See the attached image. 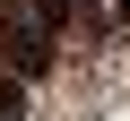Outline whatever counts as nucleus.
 Segmentation results:
<instances>
[{"mask_svg": "<svg viewBox=\"0 0 130 121\" xmlns=\"http://www.w3.org/2000/svg\"><path fill=\"white\" fill-rule=\"evenodd\" d=\"M52 35H61V26H52L43 9H0V61H9L18 78H43V69H52Z\"/></svg>", "mask_w": 130, "mask_h": 121, "instance_id": "1", "label": "nucleus"}, {"mask_svg": "<svg viewBox=\"0 0 130 121\" xmlns=\"http://www.w3.org/2000/svg\"><path fill=\"white\" fill-rule=\"evenodd\" d=\"M26 87H35V78H18V69H0V121H18V112H26Z\"/></svg>", "mask_w": 130, "mask_h": 121, "instance_id": "2", "label": "nucleus"}, {"mask_svg": "<svg viewBox=\"0 0 130 121\" xmlns=\"http://www.w3.org/2000/svg\"><path fill=\"white\" fill-rule=\"evenodd\" d=\"M35 9H43V17H52V26H70V17H78V9H87V0H35Z\"/></svg>", "mask_w": 130, "mask_h": 121, "instance_id": "3", "label": "nucleus"}, {"mask_svg": "<svg viewBox=\"0 0 130 121\" xmlns=\"http://www.w3.org/2000/svg\"><path fill=\"white\" fill-rule=\"evenodd\" d=\"M121 26H130V0H121Z\"/></svg>", "mask_w": 130, "mask_h": 121, "instance_id": "4", "label": "nucleus"}]
</instances>
